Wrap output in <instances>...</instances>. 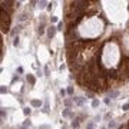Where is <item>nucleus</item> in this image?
<instances>
[{
    "mask_svg": "<svg viewBox=\"0 0 129 129\" xmlns=\"http://www.w3.org/2000/svg\"><path fill=\"white\" fill-rule=\"evenodd\" d=\"M56 30H57V27H55V26H50V27L47 29V37H55L56 35Z\"/></svg>",
    "mask_w": 129,
    "mask_h": 129,
    "instance_id": "nucleus-1",
    "label": "nucleus"
},
{
    "mask_svg": "<svg viewBox=\"0 0 129 129\" xmlns=\"http://www.w3.org/2000/svg\"><path fill=\"white\" fill-rule=\"evenodd\" d=\"M85 101H86V98H73V102L78 106H82L85 103Z\"/></svg>",
    "mask_w": 129,
    "mask_h": 129,
    "instance_id": "nucleus-2",
    "label": "nucleus"
},
{
    "mask_svg": "<svg viewBox=\"0 0 129 129\" xmlns=\"http://www.w3.org/2000/svg\"><path fill=\"white\" fill-rule=\"evenodd\" d=\"M62 115H63L64 118H70V116H73V113H72V111H70L69 108H66V109L62 111Z\"/></svg>",
    "mask_w": 129,
    "mask_h": 129,
    "instance_id": "nucleus-3",
    "label": "nucleus"
},
{
    "mask_svg": "<svg viewBox=\"0 0 129 129\" xmlns=\"http://www.w3.org/2000/svg\"><path fill=\"white\" fill-rule=\"evenodd\" d=\"M116 125H118V122H116V120H109V122H108V125H106V128H108V129H115Z\"/></svg>",
    "mask_w": 129,
    "mask_h": 129,
    "instance_id": "nucleus-4",
    "label": "nucleus"
},
{
    "mask_svg": "<svg viewBox=\"0 0 129 129\" xmlns=\"http://www.w3.org/2000/svg\"><path fill=\"white\" fill-rule=\"evenodd\" d=\"M118 95H119V92H118V90H111V92H109V95H108V98H109V99H115Z\"/></svg>",
    "mask_w": 129,
    "mask_h": 129,
    "instance_id": "nucleus-5",
    "label": "nucleus"
},
{
    "mask_svg": "<svg viewBox=\"0 0 129 129\" xmlns=\"http://www.w3.org/2000/svg\"><path fill=\"white\" fill-rule=\"evenodd\" d=\"M70 126H72L73 129H76L79 126V119H73L72 120V123H70Z\"/></svg>",
    "mask_w": 129,
    "mask_h": 129,
    "instance_id": "nucleus-6",
    "label": "nucleus"
},
{
    "mask_svg": "<svg viewBox=\"0 0 129 129\" xmlns=\"http://www.w3.org/2000/svg\"><path fill=\"white\" fill-rule=\"evenodd\" d=\"M85 129H95V122H93V120L88 122V123H86V128H85Z\"/></svg>",
    "mask_w": 129,
    "mask_h": 129,
    "instance_id": "nucleus-7",
    "label": "nucleus"
},
{
    "mask_svg": "<svg viewBox=\"0 0 129 129\" xmlns=\"http://www.w3.org/2000/svg\"><path fill=\"white\" fill-rule=\"evenodd\" d=\"M98 106H99V101H98V99H93L92 101V108L93 109H96Z\"/></svg>",
    "mask_w": 129,
    "mask_h": 129,
    "instance_id": "nucleus-8",
    "label": "nucleus"
},
{
    "mask_svg": "<svg viewBox=\"0 0 129 129\" xmlns=\"http://www.w3.org/2000/svg\"><path fill=\"white\" fill-rule=\"evenodd\" d=\"M23 113H24L26 116L30 115V113H32V109H30V108H24V109H23Z\"/></svg>",
    "mask_w": 129,
    "mask_h": 129,
    "instance_id": "nucleus-9",
    "label": "nucleus"
},
{
    "mask_svg": "<svg viewBox=\"0 0 129 129\" xmlns=\"http://www.w3.org/2000/svg\"><path fill=\"white\" fill-rule=\"evenodd\" d=\"M27 82H30L32 85H35V78H33L32 75H27Z\"/></svg>",
    "mask_w": 129,
    "mask_h": 129,
    "instance_id": "nucleus-10",
    "label": "nucleus"
},
{
    "mask_svg": "<svg viewBox=\"0 0 129 129\" xmlns=\"http://www.w3.org/2000/svg\"><path fill=\"white\" fill-rule=\"evenodd\" d=\"M32 105H33V106H40L42 102H40V101H32Z\"/></svg>",
    "mask_w": 129,
    "mask_h": 129,
    "instance_id": "nucleus-11",
    "label": "nucleus"
},
{
    "mask_svg": "<svg viewBox=\"0 0 129 129\" xmlns=\"http://www.w3.org/2000/svg\"><path fill=\"white\" fill-rule=\"evenodd\" d=\"M46 5H49V3H46V2H40V3H39V7H40V9H43Z\"/></svg>",
    "mask_w": 129,
    "mask_h": 129,
    "instance_id": "nucleus-12",
    "label": "nucleus"
},
{
    "mask_svg": "<svg viewBox=\"0 0 129 129\" xmlns=\"http://www.w3.org/2000/svg\"><path fill=\"white\" fill-rule=\"evenodd\" d=\"M66 93H68V90H64V89H60V96H66Z\"/></svg>",
    "mask_w": 129,
    "mask_h": 129,
    "instance_id": "nucleus-13",
    "label": "nucleus"
},
{
    "mask_svg": "<svg viewBox=\"0 0 129 129\" xmlns=\"http://www.w3.org/2000/svg\"><path fill=\"white\" fill-rule=\"evenodd\" d=\"M56 22H57V17H56V16H52L50 17V23H56Z\"/></svg>",
    "mask_w": 129,
    "mask_h": 129,
    "instance_id": "nucleus-14",
    "label": "nucleus"
},
{
    "mask_svg": "<svg viewBox=\"0 0 129 129\" xmlns=\"http://www.w3.org/2000/svg\"><path fill=\"white\" fill-rule=\"evenodd\" d=\"M64 105H66V106H70V105H72V101H70V99H66V101H64Z\"/></svg>",
    "mask_w": 129,
    "mask_h": 129,
    "instance_id": "nucleus-15",
    "label": "nucleus"
},
{
    "mask_svg": "<svg viewBox=\"0 0 129 129\" xmlns=\"http://www.w3.org/2000/svg\"><path fill=\"white\" fill-rule=\"evenodd\" d=\"M68 93H69V95H73V88H72V86L68 88Z\"/></svg>",
    "mask_w": 129,
    "mask_h": 129,
    "instance_id": "nucleus-16",
    "label": "nucleus"
},
{
    "mask_svg": "<svg viewBox=\"0 0 129 129\" xmlns=\"http://www.w3.org/2000/svg\"><path fill=\"white\" fill-rule=\"evenodd\" d=\"M122 109H123V111H129V102H128V103H125Z\"/></svg>",
    "mask_w": 129,
    "mask_h": 129,
    "instance_id": "nucleus-17",
    "label": "nucleus"
},
{
    "mask_svg": "<svg viewBox=\"0 0 129 129\" xmlns=\"http://www.w3.org/2000/svg\"><path fill=\"white\" fill-rule=\"evenodd\" d=\"M105 103H106V105H111V103H112V99L106 98V99H105Z\"/></svg>",
    "mask_w": 129,
    "mask_h": 129,
    "instance_id": "nucleus-18",
    "label": "nucleus"
},
{
    "mask_svg": "<svg viewBox=\"0 0 129 129\" xmlns=\"http://www.w3.org/2000/svg\"><path fill=\"white\" fill-rule=\"evenodd\" d=\"M14 46H19V37H14V42H13Z\"/></svg>",
    "mask_w": 129,
    "mask_h": 129,
    "instance_id": "nucleus-19",
    "label": "nucleus"
},
{
    "mask_svg": "<svg viewBox=\"0 0 129 129\" xmlns=\"http://www.w3.org/2000/svg\"><path fill=\"white\" fill-rule=\"evenodd\" d=\"M52 9H53V3H49V5H47V10H49V12H50Z\"/></svg>",
    "mask_w": 129,
    "mask_h": 129,
    "instance_id": "nucleus-20",
    "label": "nucleus"
},
{
    "mask_svg": "<svg viewBox=\"0 0 129 129\" xmlns=\"http://www.w3.org/2000/svg\"><path fill=\"white\" fill-rule=\"evenodd\" d=\"M62 27H63V23H59V24H57V30H63Z\"/></svg>",
    "mask_w": 129,
    "mask_h": 129,
    "instance_id": "nucleus-21",
    "label": "nucleus"
},
{
    "mask_svg": "<svg viewBox=\"0 0 129 129\" xmlns=\"http://www.w3.org/2000/svg\"><path fill=\"white\" fill-rule=\"evenodd\" d=\"M30 125H32V122H30V120H26V122H24V126H30Z\"/></svg>",
    "mask_w": 129,
    "mask_h": 129,
    "instance_id": "nucleus-22",
    "label": "nucleus"
},
{
    "mask_svg": "<svg viewBox=\"0 0 129 129\" xmlns=\"http://www.w3.org/2000/svg\"><path fill=\"white\" fill-rule=\"evenodd\" d=\"M7 92V88H5V86H3V88H2V93H6Z\"/></svg>",
    "mask_w": 129,
    "mask_h": 129,
    "instance_id": "nucleus-23",
    "label": "nucleus"
},
{
    "mask_svg": "<svg viewBox=\"0 0 129 129\" xmlns=\"http://www.w3.org/2000/svg\"><path fill=\"white\" fill-rule=\"evenodd\" d=\"M102 129H108V128H106V126H103V128H102Z\"/></svg>",
    "mask_w": 129,
    "mask_h": 129,
    "instance_id": "nucleus-24",
    "label": "nucleus"
},
{
    "mask_svg": "<svg viewBox=\"0 0 129 129\" xmlns=\"http://www.w3.org/2000/svg\"><path fill=\"white\" fill-rule=\"evenodd\" d=\"M22 129H26V128H22Z\"/></svg>",
    "mask_w": 129,
    "mask_h": 129,
    "instance_id": "nucleus-25",
    "label": "nucleus"
}]
</instances>
